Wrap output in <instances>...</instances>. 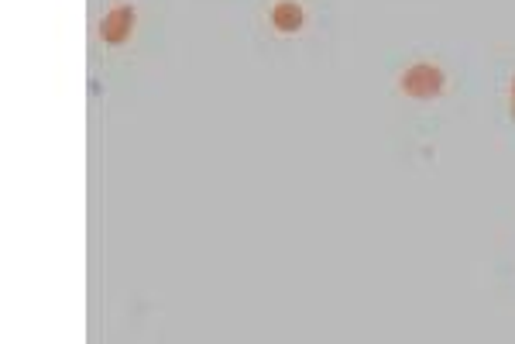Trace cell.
<instances>
[{
  "mask_svg": "<svg viewBox=\"0 0 515 344\" xmlns=\"http://www.w3.org/2000/svg\"><path fill=\"white\" fill-rule=\"evenodd\" d=\"M509 117L515 121V76H512V83H509Z\"/></svg>",
  "mask_w": 515,
  "mask_h": 344,
  "instance_id": "cell-4",
  "label": "cell"
},
{
  "mask_svg": "<svg viewBox=\"0 0 515 344\" xmlns=\"http://www.w3.org/2000/svg\"><path fill=\"white\" fill-rule=\"evenodd\" d=\"M134 25H138V11H134V4L110 7V11L100 18V42L107 45V49H121V45L131 42Z\"/></svg>",
  "mask_w": 515,
  "mask_h": 344,
  "instance_id": "cell-2",
  "label": "cell"
},
{
  "mask_svg": "<svg viewBox=\"0 0 515 344\" xmlns=\"http://www.w3.org/2000/svg\"><path fill=\"white\" fill-rule=\"evenodd\" d=\"M268 21H272L279 35H299L306 28V11L296 0H275L272 11H268Z\"/></svg>",
  "mask_w": 515,
  "mask_h": 344,
  "instance_id": "cell-3",
  "label": "cell"
},
{
  "mask_svg": "<svg viewBox=\"0 0 515 344\" xmlns=\"http://www.w3.org/2000/svg\"><path fill=\"white\" fill-rule=\"evenodd\" d=\"M447 73L437 66V62H412L406 73L399 76V90L406 93L409 100H419V104H430V100H440L447 93Z\"/></svg>",
  "mask_w": 515,
  "mask_h": 344,
  "instance_id": "cell-1",
  "label": "cell"
}]
</instances>
